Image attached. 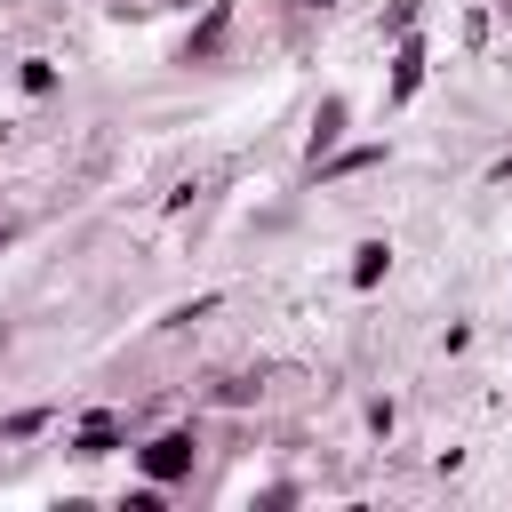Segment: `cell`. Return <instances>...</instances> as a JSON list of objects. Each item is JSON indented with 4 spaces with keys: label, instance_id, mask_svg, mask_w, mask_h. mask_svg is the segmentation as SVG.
I'll return each instance as SVG.
<instances>
[{
    "label": "cell",
    "instance_id": "obj_7",
    "mask_svg": "<svg viewBox=\"0 0 512 512\" xmlns=\"http://www.w3.org/2000/svg\"><path fill=\"white\" fill-rule=\"evenodd\" d=\"M376 160H384V144H352V152H328V160H320L312 176H368Z\"/></svg>",
    "mask_w": 512,
    "mask_h": 512
},
{
    "label": "cell",
    "instance_id": "obj_2",
    "mask_svg": "<svg viewBox=\"0 0 512 512\" xmlns=\"http://www.w3.org/2000/svg\"><path fill=\"white\" fill-rule=\"evenodd\" d=\"M224 40H232V0H208V16L184 32V64H216Z\"/></svg>",
    "mask_w": 512,
    "mask_h": 512
},
{
    "label": "cell",
    "instance_id": "obj_9",
    "mask_svg": "<svg viewBox=\"0 0 512 512\" xmlns=\"http://www.w3.org/2000/svg\"><path fill=\"white\" fill-rule=\"evenodd\" d=\"M416 16H424V0H392V8H384V32L400 40V32H416Z\"/></svg>",
    "mask_w": 512,
    "mask_h": 512
},
{
    "label": "cell",
    "instance_id": "obj_6",
    "mask_svg": "<svg viewBox=\"0 0 512 512\" xmlns=\"http://www.w3.org/2000/svg\"><path fill=\"white\" fill-rule=\"evenodd\" d=\"M112 448H120V416H88L72 432V456H112Z\"/></svg>",
    "mask_w": 512,
    "mask_h": 512
},
{
    "label": "cell",
    "instance_id": "obj_5",
    "mask_svg": "<svg viewBox=\"0 0 512 512\" xmlns=\"http://www.w3.org/2000/svg\"><path fill=\"white\" fill-rule=\"evenodd\" d=\"M384 272H392V240H360L352 248V288H376Z\"/></svg>",
    "mask_w": 512,
    "mask_h": 512
},
{
    "label": "cell",
    "instance_id": "obj_8",
    "mask_svg": "<svg viewBox=\"0 0 512 512\" xmlns=\"http://www.w3.org/2000/svg\"><path fill=\"white\" fill-rule=\"evenodd\" d=\"M16 80H24V96H48V88H56V64H48V56H24Z\"/></svg>",
    "mask_w": 512,
    "mask_h": 512
},
{
    "label": "cell",
    "instance_id": "obj_1",
    "mask_svg": "<svg viewBox=\"0 0 512 512\" xmlns=\"http://www.w3.org/2000/svg\"><path fill=\"white\" fill-rule=\"evenodd\" d=\"M192 456H200V440L176 424V432H160V440H144L136 448V464H144V480H160V488H176L184 472H192Z\"/></svg>",
    "mask_w": 512,
    "mask_h": 512
},
{
    "label": "cell",
    "instance_id": "obj_12",
    "mask_svg": "<svg viewBox=\"0 0 512 512\" xmlns=\"http://www.w3.org/2000/svg\"><path fill=\"white\" fill-rule=\"evenodd\" d=\"M504 16H512V0H504Z\"/></svg>",
    "mask_w": 512,
    "mask_h": 512
},
{
    "label": "cell",
    "instance_id": "obj_4",
    "mask_svg": "<svg viewBox=\"0 0 512 512\" xmlns=\"http://www.w3.org/2000/svg\"><path fill=\"white\" fill-rule=\"evenodd\" d=\"M336 136H344V96H320V112H312V144H304V168H320V160L336 152Z\"/></svg>",
    "mask_w": 512,
    "mask_h": 512
},
{
    "label": "cell",
    "instance_id": "obj_10",
    "mask_svg": "<svg viewBox=\"0 0 512 512\" xmlns=\"http://www.w3.org/2000/svg\"><path fill=\"white\" fill-rule=\"evenodd\" d=\"M40 424H48V408H24V416H8V440H32Z\"/></svg>",
    "mask_w": 512,
    "mask_h": 512
},
{
    "label": "cell",
    "instance_id": "obj_11",
    "mask_svg": "<svg viewBox=\"0 0 512 512\" xmlns=\"http://www.w3.org/2000/svg\"><path fill=\"white\" fill-rule=\"evenodd\" d=\"M496 184H512V152H504V160H496Z\"/></svg>",
    "mask_w": 512,
    "mask_h": 512
},
{
    "label": "cell",
    "instance_id": "obj_3",
    "mask_svg": "<svg viewBox=\"0 0 512 512\" xmlns=\"http://www.w3.org/2000/svg\"><path fill=\"white\" fill-rule=\"evenodd\" d=\"M416 88H424V40L400 32V40H392V88H384V104H408Z\"/></svg>",
    "mask_w": 512,
    "mask_h": 512
}]
</instances>
